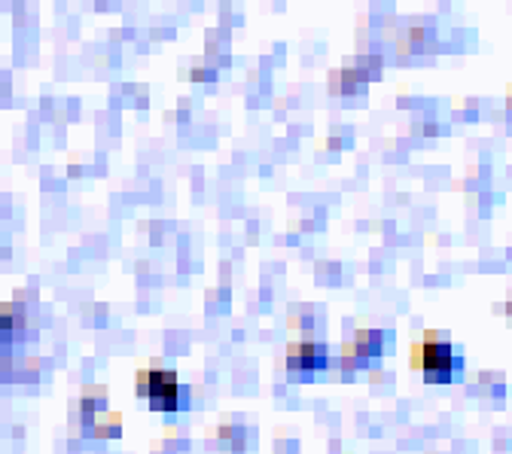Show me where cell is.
Returning a JSON list of instances; mask_svg holds the SVG:
<instances>
[{"instance_id": "6da1fadb", "label": "cell", "mask_w": 512, "mask_h": 454, "mask_svg": "<svg viewBox=\"0 0 512 454\" xmlns=\"http://www.w3.org/2000/svg\"><path fill=\"white\" fill-rule=\"evenodd\" d=\"M135 391L141 400H147V406L153 412H165V415H177V412H189L192 409V391L186 384L177 381V375L159 363L153 366H141L135 375Z\"/></svg>"}, {"instance_id": "7a4b0ae2", "label": "cell", "mask_w": 512, "mask_h": 454, "mask_svg": "<svg viewBox=\"0 0 512 454\" xmlns=\"http://www.w3.org/2000/svg\"><path fill=\"white\" fill-rule=\"evenodd\" d=\"M412 366L427 384H452L464 372V357L452 342L439 339L436 333H424V339L412 345Z\"/></svg>"}, {"instance_id": "3957f363", "label": "cell", "mask_w": 512, "mask_h": 454, "mask_svg": "<svg viewBox=\"0 0 512 454\" xmlns=\"http://www.w3.org/2000/svg\"><path fill=\"white\" fill-rule=\"evenodd\" d=\"M284 366H287L290 381H311L317 372H327L330 348L324 342H314V339L290 342L287 354H284Z\"/></svg>"}, {"instance_id": "277c9868", "label": "cell", "mask_w": 512, "mask_h": 454, "mask_svg": "<svg viewBox=\"0 0 512 454\" xmlns=\"http://www.w3.org/2000/svg\"><path fill=\"white\" fill-rule=\"evenodd\" d=\"M384 354V333L378 330H357L354 342L345 345L342 351V366L348 369H366L369 363H375Z\"/></svg>"}, {"instance_id": "5b68a950", "label": "cell", "mask_w": 512, "mask_h": 454, "mask_svg": "<svg viewBox=\"0 0 512 454\" xmlns=\"http://www.w3.org/2000/svg\"><path fill=\"white\" fill-rule=\"evenodd\" d=\"M25 308L22 305H0V363L10 360L13 351L25 339Z\"/></svg>"}, {"instance_id": "8992f818", "label": "cell", "mask_w": 512, "mask_h": 454, "mask_svg": "<svg viewBox=\"0 0 512 454\" xmlns=\"http://www.w3.org/2000/svg\"><path fill=\"white\" fill-rule=\"evenodd\" d=\"M86 427L92 430L95 439H116L119 430H122V418H119L116 412H107V409H104V412H98Z\"/></svg>"}, {"instance_id": "52a82bcc", "label": "cell", "mask_w": 512, "mask_h": 454, "mask_svg": "<svg viewBox=\"0 0 512 454\" xmlns=\"http://www.w3.org/2000/svg\"><path fill=\"white\" fill-rule=\"evenodd\" d=\"M220 436H223V448H229V451H241L244 448V430H235V427H220Z\"/></svg>"}, {"instance_id": "ba28073f", "label": "cell", "mask_w": 512, "mask_h": 454, "mask_svg": "<svg viewBox=\"0 0 512 454\" xmlns=\"http://www.w3.org/2000/svg\"><path fill=\"white\" fill-rule=\"evenodd\" d=\"M506 311H509V314H512V302H509V305H506Z\"/></svg>"}]
</instances>
